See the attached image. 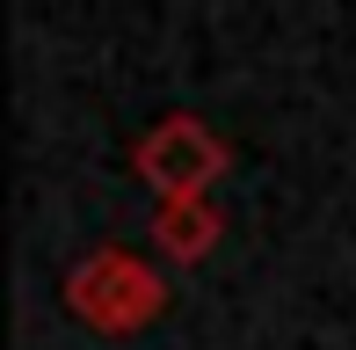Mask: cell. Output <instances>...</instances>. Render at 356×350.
Wrapping results in <instances>:
<instances>
[{
	"mask_svg": "<svg viewBox=\"0 0 356 350\" xmlns=\"http://www.w3.org/2000/svg\"><path fill=\"white\" fill-rule=\"evenodd\" d=\"M225 161H233V146H225V139L197 117V109H175V117H160L153 132L131 146L138 183L153 190L160 204H175V197H211V183L225 175Z\"/></svg>",
	"mask_w": 356,
	"mask_h": 350,
	"instance_id": "2",
	"label": "cell"
},
{
	"mask_svg": "<svg viewBox=\"0 0 356 350\" xmlns=\"http://www.w3.org/2000/svg\"><path fill=\"white\" fill-rule=\"evenodd\" d=\"M218 234H225V219H218L211 197L153 204V241H160V256H175V263H204V256L218 248Z\"/></svg>",
	"mask_w": 356,
	"mask_h": 350,
	"instance_id": "3",
	"label": "cell"
},
{
	"mask_svg": "<svg viewBox=\"0 0 356 350\" xmlns=\"http://www.w3.org/2000/svg\"><path fill=\"white\" fill-rule=\"evenodd\" d=\"M66 307L95 336H138L145 321L168 314V277L131 248H95L66 270Z\"/></svg>",
	"mask_w": 356,
	"mask_h": 350,
	"instance_id": "1",
	"label": "cell"
}]
</instances>
